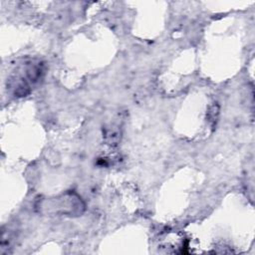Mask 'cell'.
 <instances>
[{"instance_id": "obj_1", "label": "cell", "mask_w": 255, "mask_h": 255, "mask_svg": "<svg viewBox=\"0 0 255 255\" xmlns=\"http://www.w3.org/2000/svg\"><path fill=\"white\" fill-rule=\"evenodd\" d=\"M39 208L64 215H81L85 210V204L82 198L74 192H66L56 198H50L48 201L41 202Z\"/></svg>"}]
</instances>
